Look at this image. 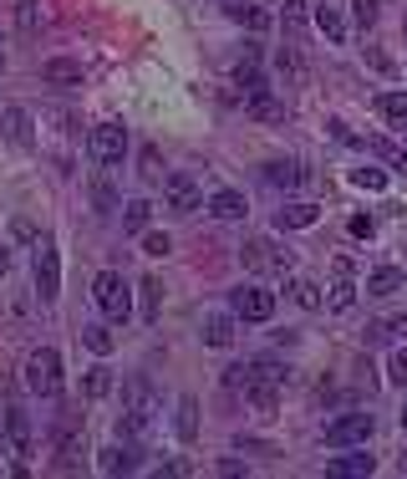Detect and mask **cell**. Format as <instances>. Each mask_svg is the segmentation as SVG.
Listing matches in <instances>:
<instances>
[{"label":"cell","instance_id":"obj_30","mask_svg":"<svg viewBox=\"0 0 407 479\" xmlns=\"http://www.w3.org/2000/svg\"><path fill=\"white\" fill-rule=\"evenodd\" d=\"M377 108H382V118H387L397 133H407V92H387Z\"/></svg>","mask_w":407,"mask_h":479},{"label":"cell","instance_id":"obj_17","mask_svg":"<svg viewBox=\"0 0 407 479\" xmlns=\"http://www.w3.org/2000/svg\"><path fill=\"white\" fill-rule=\"evenodd\" d=\"M209 214H214V220H245L250 205H245L239 189H220V194H209Z\"/></svg>","mask_w":407,"mask_h":479},{"label":"cell","instance_id":"obj_7","mask_svg":"<svg viewBox=\"0 0 407 479\" xmlns=\"http://www.w3.org/2000/svg\"><path fill=\"white\" fill-rule=\"evenodd\" d=\"M377 433V418L372 414H342L326 423V444L331 449H351V444H367Z\"/></svg>","mask_w":407,"mask_h":479},{"label":"cell","instance_id":"obj_37","mask_svg":"<svg viewBox=\"0 0 407 479\" xmlns=\"http://www.w3.org/2000/svg\"><path fill=\"white\" fill-rule=\"evenodd\" d=\"M16 21H21V31H36V21H41V0H21Z\"/></svg>","mask_w":407,"mask_h":479},{"label":"cell","instance_id":"obj_1","mask_svg":"<svg viewBox=\"0 0 407 479\" xmlns=\"http://www.w3.org/2000/svg\"><path fill=\"white\" fill-rule=\"evenodd\" d=\"M158 418V393L148 378H127L123 383V433L127 439H143Z\"/></svg>","mask_w":407,"mask_h":479},{"label":"cell","instance_id":"obj_5","mask_svg":"<svg viewBox=\"0 0 407 479\" xmlns=\"http://www.w3.org/2000/svg\"><path fill=\"white\" fill-rule=\"evenodd\" d=\"M36 296H41L47 306L62 296V250H56L51 235L36 240Z\"/></svg>","mask_w":407,"mask_h":479},{"label":"cell","instance_id":"obj_39","mask_svg":"<svg viewBox=\"0 0 407 479\" xmlns=\"http://www.w3.org/2000/svg\"><path fill=\"white\" fill-rule=\"evenodd\" d=\"M377 336H407V311H397V317H387L382 327H377Z\"/></svg>","mask_w":407,"mask_h":479},{"label":"cell","instance_id":"obj_11","mask_svg":"<svg viewBox=\"0 0 407 479\" xmlns=\"http://www.w3.org/2000/svg\"><path fill=\"white\" fill-rule=\"evenodd\" d=\"M377 459L367 454V444H351L342 459H326V475H342V479H357V475H372Z\"/></svg>","mask_w":407,"mask_h":479},{"label":"cell","instance_id":"obj_28","mask_svg":"<svg viewBox=\"0 0 407 479\" xmlns=\"http://www.w3.org/2000/svg\"><path fill=\"white\" fill-rule=\"evenodd\" d=\"M351 184L367 189V194H382V189H387V169H377V163H357V169H351Z\"/></svg>","mask_w":407,"mask_h":479},{"label":"cell","instance_id":"obj_14","mask_svg":"<svg viewBox=\"0 0 407 479\" xmlns=\"http://www.w3.org/2000/svg\"><path fill=\"white\" fill-rule=\"evenodd\" d=\"M265 184H270V189L296 194L300 184H306V169H300L296 159H275V163H265Z\"/></svg>","mask_w":407,"mask_h":479},{"label":"cell","instance_id":"obj_3","mask_svg":"<svg viewBox=\"0 0 407 479\" xmlns=\"http://www.w3.org/2000/svg\"><path fill=\"white\" fill-rule=\"evenodd\" d=\"M92 301H97V311L108 321H127L133 317V286H127L117 271H102L92 281Z\"/></svg>","mask_w":407,"mask_h":479},{"label":"cell","instance_id":"obj_38","mask_svg":"<svg viewBox=\"0 0 407 479\" xmlns=\"http://www.w3.org/2000/svg\"><path fill=\"white\" fill-rule=\"evenodd\" d=\"M143 250H148V256H169L173 240L163 235V230H148V235H143Z\"/></svg>","mask_w":407,"mask_h":479},{"label":"cell","instance_id":"obj_34","mask_svg":"<svg viewBox=\"0 0 407 479\" xmlns=\"http://www.w3.org/2000/svg\"><path fill=\"white\" fill-rule=\"evenodd\" d=\"M148 214H153V205H148V199H127V209H123V230H143V224H148Z\"/></svg>","mask_w":407,"mask_h":479},{"label":"cell","instance_id":"obj_21","mask_svg":"<svg viewBox=\"0 0 407 479\" xmlns=\"http://www.w3.org/2000/svg\"><path fill=\"white\" fill-rule=\"evenodd\" d=\"M97 469H102V475H133V469H138V454H133V449L108 444L102 454H97Z\"/></svg>","mask_w":407,"mask_h":479},{"label":"cell","instance_id":"obj_44","mask_svg":"<svg viewBox=\"0 0 407 479\" xmlns=\"http://www.w3.org/2000/svg\"><path fill=\"white\" fill-rule=\"evenodd\" d=\"M0 72H5V51H0Z\"/></svg>","mask_w":407,"mask_h":479},{"label":"cell","instance_id":"obj_16","mask_svg":"<svg viewBox=\"0 0 407 479\" xmlns=\"http://www.w3.org/2000/svg\"><path fill=\"white\" fill-rule=\"evenodd\" d=\"M326 306L331 311H351L357 306V286H351V260H336V286H331V296H326Z\"/></svg>","mask_w":407,"mask_h":479},{"label":"cell","instance_id":"obj_29","mask_svg":"<svg viewBox=\"0 0 407 479\" xmlns=\"http://www.w3.org/2000/svg\"><path fill=\"white\" fill-rule=\"evenodd\" d=\"M178 439H184V444H194V439H199V403L188 398H178Z\"/></svg>","mask_w":407,"mask_h":479},{"label":"cell","instance_id":"obj_18","mask_svg":"<svg viewBox=\"0 0 407 479\" xmlns=\"http://www.w3.org/2000/svg\"><path fill=\"white\" fill-rule=\"evenodd\" d=\"M275 72H281V77L290 82V87H300V82H306V57H300L296 41H285V47L275 51Z\"/></svg>","mask_w":407,"mask_h":479},{"label":"cell","instance_id":"obj_36","mask_svg":"<svg viewBox=\"0 0 407 479\" xmlns=\"http://www.w3.org/2000/svg\"><path fill=\"white\" fill-rule=\"evenodd\" d=\"M387 383L407 388V347H397V352L387 357Z\"/></svg>","mask_w":407,"mask_h":479},{"label":"cell","instance_id":"obj_6","mask_svg":"<svg viewBox=\"0 0 407 479\" xmlns=\"http://www.w3.org/2000/svg\"><path fill=\"white\" fill-rule=\"evenodd\" d=\"M87 153H92V163H102V169H117V163L127 159V128L123 123H97V128L87 133Z\"/></svg>","mask_w":407,"mask_h":479},{"label":"cell","instance_id":"obj_41","mask_svg":"<svg viewBox=\"0 0 407 479\" xmlns=\"http://www.w3.org/2000/svg\"><path fill=\"white\" fill-rule=\"evenodd\" d=\"M11 266H16V250H11V245H0V275H11Z\"/></svg>","mask_w":407,"mask_h":479},{"label":"cell","instance_id":"obj_32","mask_svg":"<svg viewBox=\"0 0 407 479\" xmlns=\"http://www.w3.org/2000/svg\"><path fill=\"white\" fill-rule=\"evenodd\" d=\"M290 301H296L300 311H321V286H316V281H290Z\"/></svg>","mask_w":407,"mask_h":479},{"label":"cell","instance_id":"obj_10","mask_svg":"<svg viewBox=\"0 0 407 479\" xmlns=\"http://www.w3.org/2000/svg\"><path fill=\"white\" fill-rule=\"evenodd\" d=\"M199 336H204V347H214V352L235 347V317H229V311H204Z\"/></svg>","mask_w":407,"mask_h":479},{"label":"cell","instance_id":"obj_19","mask_svg":"<svg viewBox=\"0 0 407 479\" xmlns=\"http://www.w3.org/2000/svg\"><path fill=\"white\" fill-rule=\"evenodd\" d=\"M41 77L56 82V87H77V82H82V62H77V57H51V62H41Z\"/></svg>","mask_w":407,"mask_h":479},{"label":"cell","instance_id":"obj_27","mask_svg":"<svg viewBox=\"0 0 407 479\" xmlns=\"http://www.w3.org/2000/svg\"><path fill=\"white\" fill-rule=\"evenodd\" d=\"M397 286H403V271H397V266H377V271L367 275V296H392Z\"/></svg>","mask_w":407,"mask_h":479},{"label":"cell","instance_id":"obj_4","mask_svg":"<svg viewBox=\"0 0 407 479\" xmlns=\"http://www.w3.org/2000/svg\"><path fill=\"white\" fill-rule=\"evenodd\" d=\"M26 388L36 398H56L62 393V357H56V347H36L26 357Z\"/></svg>","mask_w":407,"mask_h":479},{"label":"cell","instance_id":"obj_45","mask_svg":"<svg viewBox=\"0 0 407 479\" xmlns=\"http://www.w3.org/2000/svg\"><path fill=\"white\" fill-rule=\"evenodd\" d=\"M403 475H407V454H403Z\"/></svg>","mask_w":407,"mask_h":479},{"label":"cell","instance_id":"obj_12","mask_svg":"<svg viewBox=\"0 0 407 479\" xmlns=\"http://www.w3.org/2000/svg\"><path fill=\"white\" fill-rule=\"evenodd\" d=\"M5 433H11L16 459H31V454H36V439H31V418H26V408H5Z\"/></svg>","mask_w":407,"mask_h":479},{"label":"cell","instance_id":"obj_15","mask_svg":"<svg viewBox=\"0 0 407 479\" xmlns=\"http://www.w3.org/2000/svg\"><path fill=\"white\" fill-rule=\"evenodd\" d=\"M316 220H321V205H311V199H290V205H281V214H275L281 230H311Z\"/></svg>","mask_w":407,"mask_h":479},{"label":"cell","instance_id":"obj_22","mask_svg":"<svg viewBox=\"0 0 407 479\" xmlns=\"http://www.w3.org/2000/svg\"><path fill=\"white\" fill-rule=\"evenodd\" d=\"M224 16L235 21V26H245V31H265V26H270L265 11H255V0H229V5H224Z\"/></svg>","mask_w":407,"mask_h":479},{"label":"cell","instance_id":"obj_43","mask_svg":"<svg viewBox=\"0 0 407 479\" xmlns=\"http://www.w3.org/2000/svg\"><path fill=\"white\" fill-rule=\"evenodd\" d=\"M397 423H403V429H407V403H403V414H397Z\"/></svg>","mask_w":407,"mask_h":479},{"label":"cell","instance_id":"obj_25","mask_svg":"<svg viewBox=\"0 0 407 479\" xmlns=\"http://www.w3.org/2000/svg\"><path fill=\"white\" fill-rule=\"evenodd\" d=\"M82 464V433L77 429H62V444H56V469H77Z\"/></svg>","mask_w":407,"mask_h":479},{"label":"cell","instance_id":"obj_8","mask_svg":"<svg viewBox=\"0 0 407 479\" xmlns=\"http://www.w3.org/2000/svg\"><path fill=\"white\" fill-rule=\"evenodd\" d=\"M229 311L239 321H270L275 317V296L265 286H239V291H229Z\"/></svg>","mask_w":407,"mask_h":479},{"label":"cell","instance_id":"obj_20","mask_svg":"<svg viewBox=\"0 0 407 479\" xmlns=\"http://www.w3.org/2000/svg\"><path fill=\"white\" fill-rule=\"evenodd\" d=\"M245 108H250V118H260V123H281L285 108H281V97L270 92V87H260V92L245 97Z\"/></svg>","mask_w":407,"mask_h":479},{"label":"cell","instance_id":"obj_23","mask_svg":"<svg viewBox=\"0 0 407 479\" xmlns=\"http://www.w3.org/2000/svg\"><path fill=\"white\" fill-rule=\"evenodd\" d=\"M306 11H311V5H306V0H285V16H281V26H285V36H290V41H306Z\"/></svg>","mask_w":407,"mask_h":479},{"label":"cell","instance_id":"obj_46","mask_svg":"<svg viewBox=\"0 0 407 479\" xmlns=\"http://www.w3.org/2000/svg\"><path fill=\"white\" fill-rule=\"evenodd\" d=\"M403 36H407V21H403Z\"/></svg>","mask_w":407,"mask_h":479},{"label":"cell","instance_id":"obj_2","mask_svg":"<svg viewBox=\"0 0 407 479\" xmlns=\"http://www.w3.org/2000/svg\"><path fill=\"white\" fill-rule=\"evenodd\" d=\"M239 260H245V271H255V275H285L290 266H296V250H285V245L260 235V240H245Z\"/></svg>","mask_w":407,"mask_h":479},{"label":"cell","instance_id":"obj_31","mask_svg":"<svg viewBox=\"0 0 407 479\" xmlns=\"http://www.w3.org/2000/svg\"><path fill=\"white\" fill-rule=\"evenodd\" d=\"M158 311H163V281L148 275L143 281V321H158Z\"/></svg>","mask_w":407,"mask_h":479},{"label":"cell","instance_id":"obj_9","mask_svg":"<svg viewBox=\"0 0 407 479\" xmlns=\"http://www.w3.org/2000/svg\"><path fill=\"white\" fill-rule=\"evenodd\" d=\"M163 199H169L173 214H194V209L204 205V189L194 174H169L163 179Z\"/></svg>","mask_w":407,"mask_h":479},{"label":"cell","instance_id":"obj_42","mask_svg":"<svg viewBox=\"0 0 407 479\" xmlns=\"http://www.w3.org/2000/svg\"><path fill=\"white\" fill-rule=\"evenodd\" d=\"M5 444H11V433H5V423H0V449H5Z\"/></svg>","mask_w":407,"mask_h":479},{"label":"cell","instance_id":"obj_35","mask_svg":"<svg viewBox=\"0 0 407 479\" xmlns=\"http://www.w3.org/2000/svg\"><path fill=\"white\" fill-rule=\"evenodd\" d=\"M346 5H351V21H357L361 31H367V26H377V11H382V0H346Z\"/></svg>","mask_w":407,"mask_h":479},{"label":"cell","instance_id":"obj_13","mask_svg":"<svg viewBox=\"0 0 407 479\" xmlns=\"http://www.w3.org/2000/svg\"><path fill=\"white\" fill-rule=\"evenodd\" d=\"M0 123H5V138H11L16 148H36V118L26 108H5Z\"/></svg>","mask_w":407,"mask_h":479},{"label":"cell","instance_id":"obj_24","mask_svg":"<svg viewBox=\"0 0 407 479\" xmlns=\"http://www.w3.org/2000/svg\"><path fill=\"white\" fill-rule=\"evenodd\" d=\"M316 31L326 36V41H336V47H342V41H346V21H342V11H336V5H321V11H316Z\"/></svg>","mask_w":407,"mask_h":479},{"label":"cell","instance_id":"obj_33","mask_svg":"<svg viewBox=\"0 0 407 479\" xmlns=\"http://www.w3.org/2000/svg\"><path fill=\"white\" fill-rule=\"evenodd\" d=\"M82 347H87V352H97V357H108V352L117 347V342H112V332H108V327H87V332H82Z\"/></svg>","mask_w":407,"mask_h":479},{"label":"cell","instance_id":"obj_26","mask_svg":"<svg viewBox=\"0 0 407 479\" xmlns=\"http://www.w3.org/2000/svg\"><path fill=\"white\" fill-rule=\"evenodd\" d=\"M108 393H112V372L102 368V362L82 372V398H92V403H97V398H108Z\"/></svg>","mask_w":407,"mask_h":479},{"label":"cell","instance_id":"obj_40","mask_svg":"<svg viewBox=\"0 0 407 479\" xmlns=\"http://www.w3.org/2000/svg\"><path fill=\"white\" fill-rule=\"evenodd\" d=\"M377 224H372V214H357V220H351V235H372Z\"/></svg>","mask_w":407,"mask_h":479}]
</instances>
